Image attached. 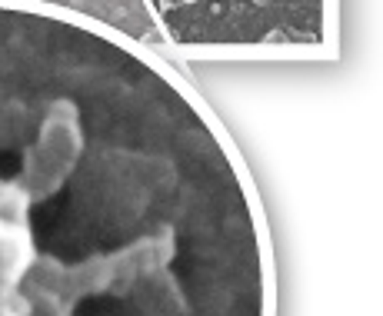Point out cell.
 I'll list each match as a JSON object with an SVG mask.
<instances>
[{
	"mask_svg": "<svg viewBox=\"0 0 383 316\" xmlns=\"http://www.w3.org/2000/svg\"><path fill=\"white\" fill-rule=\"evenodd\" d=\"M0 316H280L227 126L134 37L0 0Z\"/></svg>",
	"mask_w": 383,
	"mask_h": 316,
	"instance_id": "cell-1",
	"label": "cell"
}]
</instances>
